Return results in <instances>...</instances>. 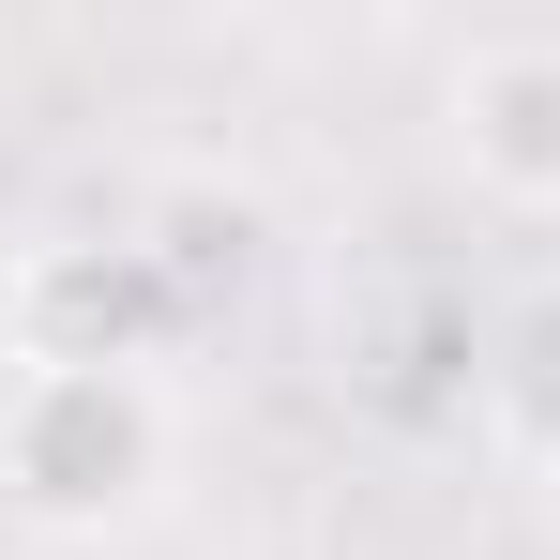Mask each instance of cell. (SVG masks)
Wrapping results in <instances>:
<instances>
[{"mask_svg": "<svg viewBox=\"0 0 560 560\" xmlns=\"http://www.w3.org/2000/svg\"><path fill=\"white\" fill-rule=\"evenodd\" d=\"M546 515H560V455H546Z\"/></svg>", "mask_w": 560, "mask_h": 560, "instance_id": "cell-5", "label": "cell"}, {"mask_svg": "<svg viewBox=\"0 0 560 560\" xmlns=\"http://www.w3.org/2000/svg\"><path fill=\"white\" fill-rule=\"evenodd\" d=\"M440 137H455L469 197L560 212V31H485L440 92Z\"/></svg>", "mask_w": 560, "mask_h": 560, "instance_id": "cell-3", "label": "cell"}, {"mask_svg": "<svg viewBox=\"0 0 560 560\" xmlns=\"http://www.w3.org/2000/svg\"><path fill=\"white\" fill-rule=\"evenodd\" d=\"M183 485V409L152 364H15L0 378V515L46 546H121Z\"/></svg>", "mask_w": 560, "mask_h": 560, "instance_id": "cell-1", "label": "cell"}, {"mask_svg": "<svg viewBox=\"0 0 560 560\" xmlns=\"http://www.w3.org/2000/svg\"><path fill=\"white\" fill-rule=\"evenodd\" d=\"M183 318V273L152 243H31L0 273L15 364H152V334Z\"/></svg>", "mask_w": 560, "mask_h": 560, "instance_id": "cell-2", "label": "cell"}, {"mask_svg": "<svg viewBox=\"0 0 560 560\" xmlns=\"http://www.w3.org/2000/svg\"><path fill=\"white\" fill-rule=\"evenodd\" d=\"M500 394H515V424H530V440L560 455V288L530 303V318H515V334H500Z\"/></svg>", "mask_w": 560, "mask_h": 560, "instance_id": "cell-4", "label": "cell"}]
</instances>
